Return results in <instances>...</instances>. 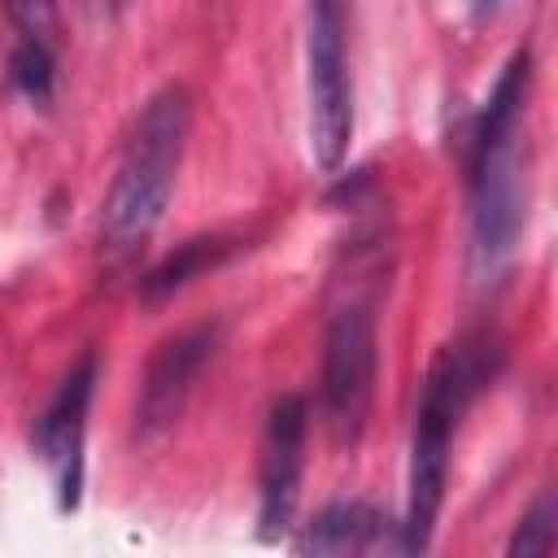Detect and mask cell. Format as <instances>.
Returning <instances> with one entry per match:
<instances>
[{"mask_svg":"<svg viewBox=\"0 0 558 558\" xmlns=\"http://www.w3.org/2000/svg\"><path fill=\"white\" fill-rule=\"evenodd\" d=\"M96 4H113V0H96Z\"/></svg>","mask_w":558,"mask_h":558,"instance_id":"obj_15","label":"cell"},{"mask_svg":"<svg viewBox=\"0 0 558 558\" xmlns=\"http://www.w3.org/2000/svg\"><path fill=\"white\" fill-rule=\"evenodd\" d=\"M92 392H96V353H83L65 371V379L57 384L52 401L44 405L31 432L35 458L48 466L61 510H78V497H83V440H87Z\"/></svg>","mask_w":558,"mask_h":558,"instance_id":"obj_6","label":"cell"},{"mask_svg":"<svg viewBox=\"0 0 558 558\" xmlns=\"http://www.w3.org/2000/svg\"><path fill=\"white\" fill-rule=\"evenodd\" d=\"M501 9V0H471V17L475 22H484V17H493Z\"/></svg>","mask_w":558,"mask_h":558,"instance_id":"obj_14","label":"cell"},{"mask_svg":"<svg viewBox=\"0 0 558 558\" xmlns=\"http://www.w3.org/2000/svg\"><path fill=\"white\" fill-rule=\"evenodd\" d=\"M218 340H222L218 323H192L157 344V353L144 371V384H140V405H135L140 436H157L183 414L201 371L218 353Z\"/></svg>","mask_w":558,"mask_h":558,"instance_id":"obj_7","label":"cell"},{"mask_svg":"<svg viewBox=\"0 0 558 558\" xmlns=\"http://www.w3.org/2000/svg\"><path fill=\"white\" fill-rule=\"evenodd\" d=\"M0 9H4V17L17 26L22 39H35V44L57 48V31H61L57 0H0Z\"/></svg>","mask_w":558,"mask_h":558,"instance_id":"obj_12","label":"cell"},{"mask_svg":"<svg viewBox=\"0 0 558 558\" xmlns=\"http://www.w3.org/2000/svg\"><path fill=\"white\" fill-rule=\"evenodd\" d=\"M305 432H310V410L301 397H279L266 414V432H262V462H257V480H262V541H275L288 532L292 510H296V488H301V471H305Z\"/></svg>","mask_w":558,"mask_h":558,"instance_id":"obj_8","label":"cell"},{"mask_svg":"<svg viewBox=\"0 0 558 558\" xmlns=\"http://www.w3.org/2000/svg\"><path fill=\"white\" fill-rule=\"evenodd\" d=\"M379 375V336L371 301H349L331 314L323 336V414L336 445H357L371 418Z\"/></svg>","mask_w":558,"mask_h":558,"instance_id":"obj_5","label":"cell"},{"mask_svg":"<svg viewBox=\"0 0 558 558\" xmlns=\"http://www.w3.org/2000/svg\"><path fill=\"white\" fill-rule=\"evenodd\" d=\"M231 253H235V240H231V235H192V240H183L170 257H161V262L144 275L140 292H144V301H166V296L183 292L196 275H205V270H214L218 262H227Z\"/></svg>","mask_w":558,"mask_h":558,"instance_id":"obj_10","label":"cell"},{"mask_svg":"<svg viewBox=\"0 0 558 558\" xmlns=\"http://www.w3.org/2000/svg\"><path fill=\"white\" fill-rule=\"evenodd\" d=\"M305 96L310 153L323 170H336L353 140L349 0H305Z\"/></svg>","mask_w":558,"mask_h":558,"instance_id":"obj_4","label":"cell"},{"mask_svg":"<svg viewBox=\"0 0 558 558\" xmlns=\"http://www.w3.org/2000/svg\"><path fill=\"white\" fill-rule=\"evenodd\" d=\"M187 131H192L187 87L166 83L161 92H153L140 105L135 126L126 135V148L118 157L113 183L100 201V240L113 253L135 248L161 222L170 192H174V179H179Z\"/></svg>","mask_w":558,"mask_h":558,"instance_id":"obj_3","label":"cell"},{"mask_svg":"<svg viewBox=\"0 0 558 558\" xmlns=\"http://www.w3.org/2000/svg\"><path fill=\"white\" fill-rule=\"evenodd\" d=\"M9 74L17 83V92L35 105H48L52 96V78H57V61H52V48L48 44H35V39H17L13 48V61H9Z\"/></svg>","mask_w":558,"mask_h":558,"instance_id":"obj_11","label":"cell"},{"mask_svg":"<svg viewBox=\"0 0 558 558\" xmlns=\"http://www.w3.org/2000/svg\"><path fill=\"white\" fill-rule=\"evenodd\" d=\"M388 545V519L366 501H336L318 510L292 541L296 554H366Z\"/></svg>","mask_w":558,"mask_h":558,"instance_id":"obj_9","label":"cell"},{"mask_svg":"<svg viewBox=\"0 0 558 558\" xmlns=\"http://www.w3.org/2000/svg\"><path fill=\"white\" fill-rule=\"evenodd\" d=\"M527 92H532V52L519 48L501 65L466 140L471 262L480 275H497L523 231L527 179H523V157H519V126L527 113Z\"/></svg>","mask_w":558,"mask_h":558,"instance_id":"obj_1","label":"cell"},{"mask_svg":"<svg viewBox=\"0 0 558 558\" xmlns=\"http://www.w3.org/2000/svg\"><path fill=\"white\" fill-rule=\"evenodd\" d=\"M501 366V340L488 331H466L453 344H445L427 379L418 388L414 405V436H410V480H405V519L401 527V554H423L432 545V527L445 501V480H449V453H453V432L471 401L488 388V379Z\"/></svg>","mask_w":558,"mask_h":558,"instance_id":"obj_2","label":"cell"},{"mask_svg":"<svg viewBox=\"0 0 558 558\" xmlns=\"http://www.w3.org/2000/svg\"><path fill=\"white\" fill-rule=\"evenodd\" d=\"M510 558H532V554H549L554 549V506H549V497H541L527 514H523V523H519V532L510 536Z\"/></svg>","mask_w":558,"mask_h":558,"instance_id":"obj_13","label":"cell"}]
</instances>
